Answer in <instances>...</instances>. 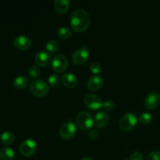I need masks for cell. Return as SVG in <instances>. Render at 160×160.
<instances>
[{
	"mask_svg": "<svg viewBox=\"0 0 160 160\" xmlns=\"http://www.w3.org/2000/svg\"><path fill=\"white\" fill-rule=\"evenodd\" d=\"M147 160H160V151H153L150 152Z\"/></svg>",
	"mask_w": 160,
	"mask_h": 160,
	"instance_id": "484cf974",
	"label": "cell"
},
{
	"mask_svg": "<svg viewBox=\"0 0 160 160\" xmlns=\"http://www.w3.org/2000/svg\"><path fill=\"white\" fill-rule=\"evenodd\" d=\"M46 49L47 52L51 53H55L58 52V50L59 49V42L56 40H50L46 45Z\"/></svg>",
	"mask_w": 160,
	"mask_h": 160,
	"instance_id": "44dd1931",
	"label": "cell"
},
{
	"mask_svg": "<svg viewBox=\"0 0 160 160\" xmlns=\"http://www.w3.org/2000/svg\"><path fill=\"white\" fill-rule=\"evenodd\" d=\"M48 81L52 87H57L61 83V78L57 73H52L48 77Z\"/></svg>",
	"mask_w": 160,
	"mask_h": 160,
	"instance_id": "7402d4cb",
	"label": "cell"
},
{
	"mask_svg": "<svg viewBox=\"0 0 160 160\" xmlns=\"http://www.w3.org/2000/svg\"><path fill=\"white\" fill-rule=\"evenodd\" d=\"M114 106H115V104L111 100H106L105 102H103V107L106 110L110 111L112 109H114Z\"/></svg>",
	"mask_w": 160,
	"mask_h": 160,
	"instance_id": "4316f807",
	"label": "cell"
},
{
	"mask_svg": "<svg viewBox=\"0 0 160 160\" xmlns=\"http://www.w3.org/2000/svg\"><path fill=\"white\" fill-rule=\"evenodd\" d=\"M1 141L4 145H11L14 141L13 134L9 131H4L1 135Z\"/></svg>",
	"mask_w": 160,
	"mask_h": 160,
	"instance_id": "d6986e66",
	"label": "cell"
},
{
	"mask_svg": "<svg viewBox=\"0 0 160 160\" xmlns=\"http://www.w3.org/2000/svg\"><path fill=\"white\" fill-rule=\"evenodd\" d=\"M14 152L9 147H4L0 151V160H13Z\"/></svg>",
	"mask_w": 160,
	"mask_h": 160,
	"instance_id": "ac0fdd59",
	"label": "cell"
},
{
	"mask_svg": "<svg viewBox=\"0 0 160 160\" xmlns=\"http://www.w3.org/2000/svg\"><path fill=\"white\" fill-rule=\"evenodd\" d=\"M76 126L74 123L69 120L68 122H66L61 126L59 129V135L64 140H69L73 138L76 134Z\"/></svg>",
	"mask_w": 160,
	"mask_h": 160,
	"instance_id": "52a82bcc",
	"label": "cell"
},
{
	"mask_svg": "<svg viewBox=\"0 0 160 160\" xmlns=\"http://www.w3.org/2000/svg\"><path fill=\"white\" fill-rule=\"evenodd\" d=\"M61 82L65 87L68 88H73L78 84V78L71 73H66L61 78Z\"/></svg>",
	"mask_w": 160,
	"mask_h": 160,
	"instance_id": "4fadbf2b",
	"label": "cell"
},
{
	"mask_svg": "<svg viewBox=\"0 0 160 160\" xmlns=\"http://www.w3.org/2000/svg\"><path fill=\"white\" fill-rule=\"evenodd\" d=\"M13 45L19 50H27L31 46V40L26 35H20L13 40Z\"/></svg>",
	"mask_w": 160,
	"mask_h": 160,
	"instance_id": "8fae6325",
	"label": "cell"
},
{
	"mask_svg": "<svg viewBox=\"0 0 160 160\" xmlns=\"http://www.w3.org/2000/svg\"><path fill=\"white\" fill-rule=\"evenodd\" d=\"M98 132H97L96 130L93 129L92 130V131H90V133H89V136H90L92 138H96L97 136H98Z\"/></svg>",
	"mask_w": 160,
	"mask_h": 160,
	"instance_id": "f1b7e54d",
	"label": "cell"
},
{
	"mask_svg": "<svg viewBox=\"0 0 160 160\" xmlns=\"http://www.w3.org/2000/svg\"><path fill=\"white\" fill-rule=\"evenodd\" d=\"M70 24L77 32L86 31L91 24V17L88 12L82 9H78L73 11L70 18Z\"/></svg>",
	"mask_w": 160,
	"mask_h": 160,
	"instance_id": "6da1fadb",
	"label": "cell"
},
{
	"mask_svg": "<svg viewBox=\"0 0 160 160\" xmlns=\"http://www.w3.org/2000/svg\"><path fill=\"white\" fill-rule=\"evenodd\" d=\"M82 160H93V159H92L91 157H85V158H84Z\"/></svg>",
	"mask_w": 160,
	"mask_h": 160,
	"instance_id": "f546056e",
	"label": "cell"
},
{
	"mask_svg": "<svg viewBox=\"0 0 160 160\" xmlns=\"http://www.w3.org/2000/svg\"><path fill=\"white\" fill-rule=\"evenodd\" d=\"M87 85L91 91H98L102 87L103 79L99 76H93L88 80Z\"/></svg>",
	"mask_w": 160,
	"mask_h": 160,
	"instance_id": "9a60e30c",
	"label": "cell"
},
{
	"mask_svg": "<svg viewBox=\"0 0 160 160\" xmlns=\"http://www.w3.org/2000/svg\"><path fill=\"white\" fill-rule=\"evenodd\" d=\"M37 143L33 139L28 138L23 141L20 146V152L22 156L30 157L35 153L37 150Z\"/></svg>",
	"mask_w": 160,
	"mask_h": 160,
	"instance_id": "5b68a950",
	"label": "cell"
},
{
	"mask_svg": "<svg viewBox=\"0 0 160 160\" xmlns=\"http://www.w3.org/2000/svg\"><path fill=\"white\" fill-rule=\"evenodd\" d=\"M89 52L86 48H81L77 50L72 56V60L77 65L84 63L88 60Z\"/></svg>",
	"mask_w": 160,
	"mask_h": 160,
	"instance_id": "30bf717a",
	"label": "cell"
},
{
	"mask_svg": "<svg viewBox=\"0 0 160 160\" xmlns=\"http://www.w3.org/2000/svg\"><path fill=\"white\" fill-rule=\"evenodd\" d=\"M145 105L148 109H155L160 105V95L157 92H152L146 95Z\"/></svg>",
	"mask_w": 160,
	"mask_h": 160,
	"instance_id": "9c48e42d",
	"label": "cell"
},
{
	"mask_svg": "<svg viewBox=\"0 0 160 160\" xmlns=\"http://www.w3.org/2000/svg\"><path fill=\"white\" fill-rule=\"evenodd\" d=\"M28 73L32 78H37L40 75L41 70L38 66H31L28 69Z\"/></svg>",
	"mask_w": 160,
	"mask_h": 160,
	"instance_id": "cb8c5ba5",
	"label": "cell"
},
{
	"mask_svg": "<svg viewBox=\"0 0 160 160\" xmlns=\"http://www.w3.org/2000/svg\"><path fill=\"white\" fill-rule=\"evenodd\" d=\"M73 34V31L71 29L67 27H62L59 28L57 31V35L61 39H67L70 38Z\"/></svg>",
	"mask_w": 160,
	"mask_h": 160,
	"instance_id": "ffe728a7",
	"label": "cell"
},
{
	"mask_svg": "<svg viewBox=\"0 0 160 160\" xmlns=\"http://www.w3.org/2000/svg\"><path fill=\"white\" fill-rule=\"evenodd\" d=\"M152 119V117L151 114L148 113V112H142V113L139 116L138 120L141 123H142V124L144 125H147L148 124V123H151Z\"/></svg>",
	"mask_w": 160,
	"mask_h": 160,
	"instance_id": "603a6c76",
	"label": "cell"
},
{
	"mask_svg": "<svg viewBox=\"0 0 160 160\" xmlns=\"http://www.w3.org/2000/svg\"><path fill=\"white\" fill-rule=\"evenodd\" d=\"M28 84H29V78L23 75L17 77L13 81L14 87L19 90H23L26 88Z\"/></svg>",
	"mask_w": 160,
	"mask_h": 160,
	"instance_id": "e0dca14e",
	"label": "cell"
},
{
	"mask_svg": "<svg viewBox=\"0 0 160 160\" xmlns=\"http://www.w3.org/2000/svg\"><path fill=\"white\" fill-rule=\"evenodd\" d=\"M138 123V118L132 112H128L121 117L119 122L120 128L123 131H128L133 129Z\"/></svg>",
	"mask_w": 160,
	"mask_h": 160,
	"instance_id": "277c9868",
	"label": "cell"
},
{
	"mask_svg": "<svg viewBox=\"0 0 160 160\" xmlns=\"http://www.w3.org/2000/svg\"><path fill=\"white\" fill-rule=\"evenodd\" d=\"M54 5L55 9L59 13L64 14L70 9V2L69 0H56Z\"/></svg>",
	"mask_w": 160,
	"mask_h": 160,
	"instance_id": "2e32d148",
	"label": "cell"
},
{
	"mask_svg": "<svg viewBox=\"0 0 160 160\" xmlns=\"http://www.w3.org/2000/svg\"><path fill=\"white\" fill-rule=\"evenodd\" d=\"M51 54L47 51L38 52L34 58V62L38 66H40V67H47L51 63Z\"/></svg>",
	"mask_w": 160,
	"mask_h": 160,
	"instance_id": "7c38bea8",
	"label": "cell"
},
{
	"mask_svg": "<svg viewBox=\"0 0 160 160\" xmlns=\"http://www.w3.org/2000/svg\"><path fill=\"white\" fill-rule=\"evenodd\" d=\"M84 104L87 108L92 110H97L103 106L102 100L99 95L95 94H88L84 98Z\"/></svg>",
	"mask_w": 160,
	"mask_h": 160,
	"instance_id": "8992f818",
	"label": "cell"
},
{
	"mask_svg": "<svg viewBox=\"0 0 160 160\" xmlns=\"http://www.w3.org/2000/svg\"><path fill=\"white\" fill-rule=\"evenodd\" d=\"M30 92L37 97L45 96L49 92L48 84L42 80H34L30 84Z\"/></svg>",
	"mask_w": 160,
	"mask_h": 160,
	"instance_id": "7a4b0ae2",
	"label": "cell"
},
{
	"mask_svg": "<svg viewBox=\"0 0 160 160\" xmlns=\"http://www.w3.org/2000/svg\"><path fill=\"white\" fill-rule=\"evenodd\" d=\"M109 122V115L104 111H100L95 115L94 119V123L97 128H104Z\"/></svg>",
	"mask_w": 160,
	"mask_h": 160,
	"instance_id": "5bb4252c",
	"label": "cell"
},
{
	"mask_svg": "<svg viewBox=\"0 0 160 160\" xmlns=\"http://www.w3.org/2000/svg\"><path fill=\"white\" fill-rule=\"evenodd\" d=\"M90 69L93 73H98L101 72L102 67L98 62H92L90 66Z\"/></svg>",
	"mask_w": 160,
	"mask_h": 160,
	"instance_id": "d4e9b609",
	"label": "cell"
},
{
	"mask_svg": "<svg viewBox=\"0 0 160 160\" xmlns=\"http://www.w3.org/2000/svg\"><path fill=\"white\" fill-rule=\"evenodd\" d=\"M130 160H144L143 156L138 152H135L133 153L130 157Z\"/></svg>",
	"mask_w": 160,
	"mask_h": 160,
	"instance_id": "83f0119b",
	"label": "cell"
},
{
	"mask_svg": "<svg viewBox=\"0 0 160 160\" xmlns=\"http://www.w3.org/2000/svg\"><path fill=\"white\" fill-rule=\"evenodd\" d=\"M52 69L56 73H62L68 67V59L62 55H58V56H55L54 59H52Z\"/></svg>",
	"mask_w": 160,
	"mask_h": 160,
	"instance_id": "ba28073f",
	"label": "cell"
},
{
	"mask_svg": "<svg viewBox=\"0 0 160 160\" xmlns=\"http://www.w3.org/2000/svg\"><path fill=\"white\" fill-rule=\"evenodd\" d=\"M76 123L78 128L82 131H87V130L92 128L94 123L93 117L92 114L86 111H82L79 112L76 117Z\"/></svg>",
	"mask_w": 160,
	"mask_h": 160,
	"instance_id": "3957f363",
	"label": "cell"
}]
</instances>
